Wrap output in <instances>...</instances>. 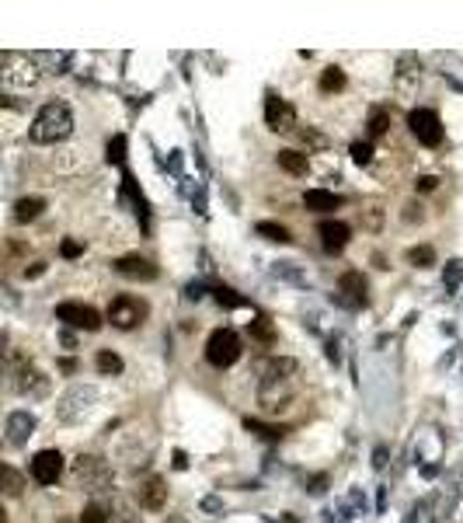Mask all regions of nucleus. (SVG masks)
<instances>
[{
  "label": "nucleus",
  "mask_w": 463,
  "mask_h": 523,
  "mask_svg": "<svg viewBox=\"0 0 463 523\" xmlns=\"http://www.w3.org/2000/svg\"><path fill=\"white\" fill-rule=\"evenodd\" d=\"M387 126H390L387 112H380V108H376V112L370 115V136H383V133H387Z\"/></svg>",
  "instance_id": "27"
},
{
  "label": "nucleus",
  "mask_w": 463,
  "mask_h": 523,
  "mask_svg": "<svg viewBox=\"0 0 463 523\" xmlns=\"http://www.w3.org/2000/svg\"><path fill=\"white\" fill-rule=\"evenodd\" d=\"M338 293H342V304L349 307H363L366 304V279L359 272H345L338 279Z\"/></svg>",
  "instance_id": "11"
},
{
  "label": "nucleus",
  "mask_w": 463,
  "mask_h": 523,
  "mask_svg": "<svg viewBox=\"0 0 463 523\" xmlns=\"http://www.w3.org/2000/svg\"><path fill=\"white\" fill-rule=\"evenodd\" d=\"M74 478L81 482V485H91V489H98V485H105L108 482V468H105V461L101 457H77V464H74Z\"/></svg>",
  "instance_id": "8"
},
{
  "label": "nucleus",
  "mask_w": 463,
  "mask_h": 523,
  "mask_svg": "<svg viewBox=\"0 0 463 523\" xmlns=\"http://www.w3.org/2000/svg\"><path fill=\"white\" fill-rule=\"evenodd\" d=\"M408 126L418 136V143H425V147H439L443 143V122H439V115L432 108H415L408 115Z\"/></svg>",
  "instance_id": "4"
},
{
  "label": "nucleus",
  "mask_w": 463,
  "mask_h": 523,
  "mask_svg": "<svg viewBox=\"0 0 463 523\" xmlns=\"http://www.w3.org/2000/svg\"><path fill=\"white\" fill-rule=\"evenodd\" d=\"M300 140H303L307 147H317V150H321V147H328V140H324L321 133H314V129H303V133H300Z\"/></svg>",
  "instance_id": "30"
},
{
  "label": "nucleus",
  "mask_w": 463,
  "mask_h": 523,
  "mask_svg": "<svg viewBox=\"0 0 463 523\" xmlns=\"http://www.w3.org/2000/svg\"><path fill=\"white\" fill-rule=\"evenodd\" d=\"M258 234H262V237H269V241H279V244H286V241H289V230H286L282 223H269V220H265V223H258Z\"/></svg>",
  "instance_id": "23"
},
{
  "label": "nucleus",
  "mask_w": 463,
  "mask_h": 523,
  "mask_svg": "<svg viewBox=\"0 0 463 523\" xmlns=\"http://www.w3.org/2000/svg\"><path fill=\"white\" fill-rule=\"evenodd\" d=\"M115 272H119V276H126V279H143V283L157 279L154 262H147L143 255H122V258L115 262Z\"/></svg>",
  "instance_id": "9"
},
{
  "label": "nucleus",
  "mask_w": 463,
  "mask_h": 523,
  "mask_svg": "<svg viewBox=\"0 0 463 523\" xmlns=\"http://www.w3.org/2000/svg\"><path fill=\"white\" fill-rule=\"evenodd\" d=\"M63 475V454L60 450H39L32 461V478L39 485H56Z\"/></svg>",
  "instance_id": "5"
},
{
  "label": "nucleus",
  "mask_w": 463,
  "mask_h": 523,
  "mask_svg": "<svg viewBox=\"0 0 463 523\" xmlns=\"http://www.w3.org/2000/svg\"><path fill=\"white\" fill-rule=\"evenodd\" d=\"M352 161H356V164H370V161H373V147H370V143H352Z\"/></svg>",
  "instance_id": "29"
},
{
  "label": "nucleus",
  "mask_w": 463,
  "mask_h": 523,
  "mask_svg": "<svg viewBox=\"0 0 463 523\" xmlns=\"http://www.w3.org/2000/svg\"><path fill=\"white\" fill-rule=\"evenodd\" d=\"M108 164H122L126 161V136H115L112 143H108Z\"/></svg>",
  "instance_id": "24"
},
{
  "label": "nucleus",
  "mask_w": 463,
  "mask_h": 523,
  "mask_svg": "<svg viewBox=\"0 0 463 523\" xmlns=\"http://www.w3.org/2000/svg\"><path fill=\"white\" fill-rule=\"evenodd\" d=\"M112 523H136V520H133V517H126V513H119V517H115Z\"/></svg>",
  "instance_id": "34"
},
{
  "label": "nucleus",
  "mask_w": 463,
  "mask_h": 523,
  "mask_svg": "<svg viewBox=\"0 0 463 523\" xmlns=\"http://www.w3.org/2000/svg\"><path fill=\"white\" fill-rule=\"evenodd\" d=\"M216 304H220V307H241L244 300H241L230 286H220V290H216Z\"/></svg>",
  "instance_id": "26"
},
{
  "label": "nucleus",
  "mask_w": 463,
  "mask_h": 523,
  "mask_svg": "<svg viewBox=\"0 0 463 523\" xmlns=\"http://www.w3.org/2000/svg\"><path fill=\"white\" fill-rule=\"evenodd\" d=\"M81 523H108V517H105V510H101L98 503H91V506H84V513H81Z\"/></svg>",
  "instance_id": "28"
},
{
  "label": "nucleus",
  "mask_w": 463,
  "mask_h": 523,
  "mask_svg": "<svg viewBox=\"0 0 463 523\" xmlns=\"http://www.w3.org/2000/svg\"><path fill=\"white\" fill-rule=\"evenodd\" d=\"M206 359L213 363V366H234L237 359H241V338L230 331V328H216L213 335H209V342H206Z\"/></svg>",
  "instance_id": "2"
},
{
  "label": "nucleus",
  "mask_w": 463,
  "mask_h": 523,
  "mask_svg": "<svg viewBox=\"0 0 463 523\" xmlns=\"http://www.w3.org/2000/svg\"><path fill=\"white\" fill-rule=\"evenodd\" d=\"M0 482H4V492H7L11 499H14V496H21V489H25V478H21L11 464H4V468H0Z\"/></svg>",
  "instance_id": "19"
},
{
  "label": "nucleus",
  "mask_w": 463,
  "mask_h": 523,
  "mask_svg": "<svg viewBox=\"0 0 463 523\" xmlns=\"http://www.w3.org/2000/svg\"><path fill=\"white\" fill-rule=\"evenodd\" d=\"M345 203L342 196H335V192H324V189H310L307 196H303V206L314 209V213H331V209H338Z\"/></svg>",
  "instance_id": "14"
},
{
  "label": "nucleus",
  "mask_w": 463,
  "mask_h": 523,
  "mask_svg": "<svg viewBox=\"0 0 463 523\" xmlns=\"http://www.w3.org/2000/svg\"><path fill=\"white\" fill-rule=\"evenodd\" d=\"M345 88V70L342 67H328L324 74H321V91L324 95H335V91H342Z\"/></svg>",
  "instance_id": "18"
},
{
  "label": "nucleus",
  "mask_w": 463,
  "mask_h": 523,
  "mask_svg": "<svg viewBox=\"0 0 463 523\" xmlns=\"http://www.w3.org/2000/svg\"><path fill=\"white\" fill-rule=\"evenodd\" d=\"M147 314H150L147 300L129 297V293H122V297H115V300L108 304V321H112L115 328H122V331H129V328L143 324V317H147Z\"/></svg>",
  "instance_id": "3"
},
{
  "label": "nucleus",
  "mask_w": 463,
  "mask_h": 523,
  "mask_svg": "<svg viewBox=\"0 0 463 523\" xmlns=\"http://www.w3.org/2000/svg\"><path fill=\"white\" fill-rule=\"evenodd\" d=\"M42 209H46V203H42L39 196L18 199V203H14V220H18V223H28V220H35V216H39Z\"/></svg>",
  "instance_id": "16"
},
{
  "label": "nucleus",
  "mask_w": 463,
  "mask_h": 523,
  "mask_svg": "<svg viewBox=\"0 0 463 523\" xmlns=\"http://www.w3.org/2000/svg\"><path fill=\"white\" fill-rule=\"evenodd\" d=\"M32 429H35V416L32 412H25V409L21 412H11L7 416V443L11 446H21L32 436Z\"/></svg>",
  "instance_id": "12"
},
{
  "label": "nucleus",
  "mask_w": 463,
  "mask_h": 523,
  "mask_svg": "<svg viewBox=\"0 0 463 523\" xmlns=\"http://www.w3.org/2000/svg\"><path fill=\"white\" fill-rule=\"evenodd\" d=\"M265 126L276 129V133H289L296 126V108L279 95H269L265 98Z\"/></svg>",
  "instance_id": "6"
},
{
  "label": "nucleus",
  "mask_w": 463,
  "mask_h": 523,
  "mask_svg": "<svg viewBox=\"0 0 463 523\" xmlns=\"http://www.w3.org/2000/svg\"><path fill=\"white\" fill-rule=\"evenodd\" d=\"M56 317L70 328H84V331H98L101 328V314L88 307V304H60L56 307Z\"/></svg>",
  "instance_id": "7"
},
{
  "label": "nucleus",
  "mask_w": 463,
  "mask_h": 523,
  "mask_svg": "<svg viewBox=\"0 0 463 523\" xmlns=\"http://www.w3.org/2000/svg\"><path fill=\"white\" fill-rule=\"evenodd\" d=\"M244 425H248L251 432H262L265 439H279V436H282V429H276V425H265V422H258V418H248Z\"/></svg>",
  "instance_id": "25"
},
{
  "label": "nucleus",
  "mask_w": 463,
  "mask_h": 523,
  "mask_svg": "<svg viewBox=\"0 0 463 523\" xmlns=\"http://www.w3.org/2000/svg\"><path fill=\"white\" fill-rule=\"evenodd\" d=\"M408 262H411L415 269H429V265H436V251H432L429 244H418V248L408 251Z\"/></svg>",
  "instance_id": "21"
},
{
  "label": "nucleus",
  "mask_w": 463,
  "mask_h": 523,
  "mask_svg": "<svg viewBox=\"0 0 463 523\" xmlns=\"http://www.w3.org/2000/svg\"><path fill=\"white\" fill-rule=\"evenodd\" d=\"M94 366H98V373H122V359L112 349H101L98 359H94Z\"/></svg>",
  "instance_id": "20"
},
{
  "label": "nucleus",
  "mask_w": 463,
  "mask_h": 523,
  "mask_svg": "<svg viewBox=\"0 0 463 523\" xmlns=\"http://www.w3.org/2000/svg\"><path fill=\"white\" fill-rule=\"evenodd\" d=\"M436 185H439V178H436V175H422V178L415 182V189H422V192H432Z\"/></svg>",
  "instance_id": "32"
},
{
  "label": "nucleus",
  "mask_w": 463,
  "mask_h": 523,
  "mask_svg": "<svg viewBox=\"0 0 463 523\" xmlns=\"http://www.w3.org/2000/svg\"><path fill=\"white\" fill-rule=\"evenodd\" d=\"M317 234H321V244H324V251H342L345 244H349V223H342V220H324L321 227H317Z\"/></svg>",
  "instance_id": "10"
},
{
  "label": "nucleus",
  "mask_w": 463,
  "mask_h": 523,
  "mask_svg": "<svg viewBox=\"0 0 463 523\" xmlns=\"http://www.w3.org/2000/svg\"><path fill=\"white\" fill-rule=\"evenodd\" d=\"M74 133V112L63 102H49L39 108L35 122H32V140L35 143H60Z\"/></svg>",
  "instance_id": "1"
},
{
  "label": "nucleus",
  "mask_w": 463,
  "mask_h": 523,
  "mask_svg": "<svg viewBox=\"0 0 463 523\" xmlns=\"http://www.w3.org/2000/svg\"><path fill=\"white\" fill-rule=\"evenodd\" d=\"M60 251H63V258H77V255L84 251V244H81V241H74V237H67V241L60 244Z\"/></svg>",
  "instance_id": "31"
},
{
  "label": "nucleus",
  "mask_w": 463,
  "mask_h": 523,
  "mask_svg": "<svg viewBox=\"0 0 463 523\" xmlns=\"http://www.w3.org/2000/svg\"><path fill=\"white\" fill-rule=\"evenodd\" d=\"M140 506L143 510H164L168 506V489L161 478H150L143 489H140Z\"/></svg>",
  "instance_id": "13"
},
{
  "label": "nucleus",
  "mask_w": 463,
  "mask_h": 523,
  "mask_svg": "<svg viewBox=\"0 0 463 523\" xmlns=\"http://www.w3.org/2000/svg\"><path fill=\"white\" fill-rule=\"evenodd\" d=\"M42 272H46V265H42V262H35L32 269H25V276H42Z\"/></svg>",
  "instance_id": "33"
},
{
  "label": "nucleus",
  "mask_w": 463,
  "mask_h": 523,
  "mask_svg": "<svg viewBox=\"0 0 463 523\" xmlns=\"http://www.w3.org/2000/svg\"><path fill=\"white\" fill-rule=\"evenodd\" d=\"M279 168L289 171V175H296V178H303V175L310 171V161H307V154H300V150H279Z\"/></svg>",
  "instance_id": "15"
},
{
  "label": "nucleus",
  "mask_w": 463,
  "mask_h": 523,
  "mask_svg": "<svg viewBox=\"0 0 463 523\" xmlns=\"http://www.w3.org/2000/svg\"><path fill=\"white\" fill-rule=\"evenodd\" d=\"M251 335H255L258 342H265V345L276 342V328H272L269 317H255V321H251Z\"/></svg>",
  "instance_id": "22"
},
{
  "label": "nucleus",
  "mask_w": 463,
  "mask_h": 523,
  "mask_svg": "<svg viewBox=\"0 0 463 523\" xmlns=\"http://www.w3.org/2000/svg\"><path fill=\"white\" fill-rule=\"evenodd\" d=\"M21 377H28V380H18V391H21V395H28V391H32V395H46V391H49V380H46L39 370H25Z\"/></svg>",
  "instance_id": "17"
}]
</instances>
